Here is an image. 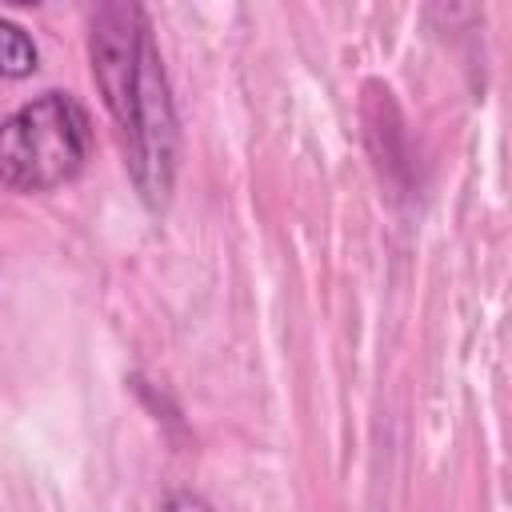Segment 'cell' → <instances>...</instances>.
<instances>
[{
    "label": "cell",
    "instance_id": "6da1fadb",
    "mask_svg": "<svg viewBox=\"0 0 512 512\" xmlns=\"http://www.w3.org/2000/svg\"><path fill=\"white\" fill-rule=\"evenodd\" d=\"M96 88L120 128L128 172L148 208H164L176 180V108L140 4H100L88 36Z\"/></svg>",
    "mask_w": 512,
    "mask_h": 512
},
{
    "label": "cell",
    "instance_id": "7a4b0ae2",
    "mask_svg": "<svg viewBox=\"0 0 512 512\" xmlns=\"http://www.w3.org/2000/svg\"><path fill=\"white\" fill-rule=\"evenodd\" d=\"M88 148V108L72 92H40L0 120V192L60 188L80 176Z\"/></svg>",
    "mask_w": 512,
    "mask_h": 512
},
{
    "label": "cell",
    "instance_id": "3957f363",
    "mask_svg": "<svg viewBox=\"0 0 512 512\" xmlns=\"http://www.w3.org/2000/svg\"><path fill=\"white\" fill-rule=\"evenodd\" d=\"M40 64V52H36V40L8 16H0V76L4 80H24L32 76Z\"/></svg>",
    "mask_w": 512,
    "mask_h": 512
},
{
    "label": "cell",
    "instance_id": "277c9868",
    "mask_svg": "<svg viewBox=\"0 0 512 512\" xmlns=\"http://www.w3.org/2000/svg\"><path fill=\"white\" fill-rule=\"evenodd\" d=\"M164 512H212V504L204 496H196V492H172L164 500Z\"/></svg>",
    "mask_w": 512,
    "mask_h": 512
}]
</instances>
